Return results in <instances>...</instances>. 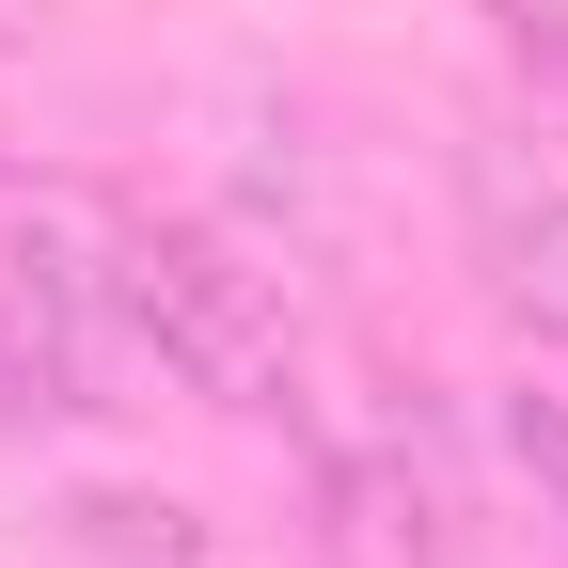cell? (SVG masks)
Masks as SVG:
<instances>
[{
  "mask_svg": "<svg viewBox=\"0 0 568 568\" xmlns=\"http://www.w3.org/2000/svg\"><path fill=\"white\" fill-rule=\"evenodd\" d=\"M17 237L63 253L95 284V316L126 332V364L142 379H174L205 410H301L316 364H301V316H284V284L237 253V237H205V222H159V205H126V190H80V174H48L17 205Z\"/></svg>",
  "mask_w": 568,
  "mask_h": 568,
  "instance_id": "obj_1",
  "label": "cell"
},
{
  "mask_svg": "<svg viewBox=\"0 0 568 568\" xmlns=\"http://www.w3.org/2000/svg\"><path fill=\"white\" fill-rule=\"evenodd\" d=\"M284 426H301L332 568H474V506H458V474H443V443H426V410L395 379H332Z\"/></svg>",
  "mask_w": 568,
  "mask_h": 568,
  "instance_id": "obj_2",
  "label": "cell"
},
{
  "mask_svg": "<svg viewBox=\"0 0 568 568\" xmlns=\"http://www.w3.org/2000/svg\"><path fill=\"white\" fill-rule=\"evenodd\" d=\"M458 205H474V268L506 284V316L568 332V174H537L521 142H489V159L458 174Z\"/></svg>",
  "mask_w": 568,
  "mask_h": 568,
  "instance_id": "obj_3",
  "label": "cell"
},
{
  "mask_svg": "<svg viewBox=\"0 0 568 568\" xmlns=\"http://www.w3.org/2000/svg\"><path fill=\"white\" fill-rule=\"evenodd\" d=\"M506 458L537 474V506L568 521V332H521V364H506Z\"/></svg>",
  "mask_w": 568,
  "mask_h": 568,
  "instance_id": "obj_4",
  "label": "cell"
}]
</instances>
